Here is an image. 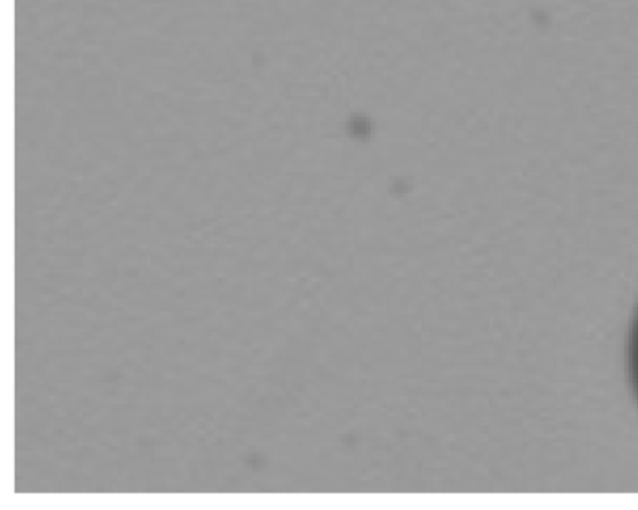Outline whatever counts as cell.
<instances>
[{"label": "cell", "instance_id": "cell-1", "mask_svg": "<svg viewBox=\"0 0 638 510\" xmlns=\"http://www.w3.org/2000/svg\"><path fill=\"white\" fill-rule=\"evenodd\" d=\"M628 371H630L631 386L638 401V309L631 324L628 337Z\"/></svg>", "mask_w": 638, "mask_h": 510}]
</instances>
